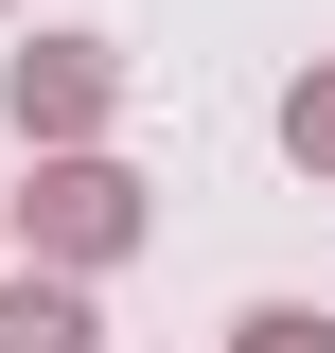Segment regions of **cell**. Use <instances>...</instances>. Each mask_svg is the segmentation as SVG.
I'll return each mask as SVG.
<instances>
[{
  "label": "cell",
  "instance_id": "obj_2",
  "mask_svg": "<svg viewBox=\"0 0 335 353\" xmlns=\"http://www.w3.org/2000/svg\"><path fill=\"white\" fill-rule=\"evenodd\" d=\"M283 124H300V159H335V88H300V106H283Z\"/></svg>",
  "mask_w": 335,
  "mask_h": 353
},
{
  "label": "cell",
  "instance_id": "obj_1",
  "mask_svg": "<svg viewBox=\"0 0 335 353\" xmlns=\"http://www.w3.org/2000/svg\"><path fill=\"white\" fill-rule=\"evenodd\" d=\"M0 353H88V318H71V301L36 283V301H0Z\"/></svg>",
  "mask_w": 335,
  "mask_h": 353
}]
</instances>
